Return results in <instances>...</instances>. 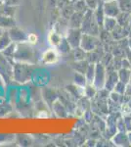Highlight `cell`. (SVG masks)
Here are the masks:
<instances>
[{
	"label": "cell",
	"mask_w": 131,
	"mask_h": 147,
	"mask_svg": "<svg viewBox=\"0 0 131 147\" xmlns=\"http://www.w3.org/2000/svg\"><path fill=\"white\" fill-rule=\"evenodd\" d=\"M36 57V51L34 47L28 41L17 43L16 51L13 57L14 62H22L35 65L37 62Z\"/></svg>",
	"instance_id": "cell-1"
},
{
	"label": "cell",
	"mask_w": 131,
	"mask_h": 147,
	"mask_svg": "<svg viewBox=\"0 0 131 147\" xmlns=\"http://www.w3.org/2000/svg\"><path fill=\"white\" fill-rule=\"evenodd\" d=\"M32 64L14 62L13 64V80L19 84H26L32 79Z\"/></svg>",
	"instance_id": "cell-2"
},
{
	"label": "cell",
	"mask_w": 131,
	"mask_h": 147,
	"mask_svg": "<svg viewBox=\"0 0 131 147\" xmlns=\"http://www.w3.org/2000/svg\"><path fill=\"white\" fill-rule=\"evenodd\" d=\"M101 28H102L100 27L99 24L97 23L96 19H95L94 12H93V10H91V9H89V10L84 14L80 30H82L83 34L99 36Z\"/></svg>",
	"instance_id": "cell-3"
},
{
	"label": "cell",
	"mask_w": 131,
	"mask_h": 147,
	"mask_svg": "<svg viewBox=\"0 0 131 147\" xmlns=\"http://www.w3.org/2000/svg\"><path fill=\"white\" fill-rule=\"evenodd\" d=\"M13 64L14 61L7 59L0 52V76L3 78L5 82H9L13 80Z\"/></svg>",
	"instance_id": "cell-4"
},
{
	"label": "cell",
	"mask_w": 131,
	"mask_h": 147,
	"mask_svg": "<svg viewBox=\"0 0 131 147\" xmlns=\"http://www.w3.org/2000/svg\"><path fill=\"white\" fill-rule=\"evenodd\" d=\"M102 44L101 40L99 36H95V35L83 34L81 37V41H80V47L86 52L93 51L99 47Z\"/></svg>",
	"instance_id": "cell-5"
},
{
	"label": "cell",
	"mask_w": 131,
	"mask_h": 147,
	"mask_svg": "<svg viewBox=\"0 0 131 147\" xmlns=\"http://www.w3.org/2000/svg\"><path fill=\"white\" fill-rule=\"evenodd\" d=\"M107 77V69L102 63H96V70H95V77L93 80V84L97 89H102L105 86Z\"/></svg>",
	"instance_id": "cell-6"
},
{
	"label": "cell",
	"mask_w": 131,
	"mask_h": 147,
	"mask_svg": "<svg viewBox=\"0 0 131 147\" xmlns=\"http://www.w3.org/2000/svg\"><path fill=\"white\" fill-rule=\"evenodd\" d=\"M82 30L80 28H68L65 37L70 43L71 48H77L80 46V41L82 37Z\"/></svg>",
	"instance_id": "cell-7"
},
{
	"label": "cell",
	"mask_w": 131,
	"mask_h": 147,
	"mask_svg": "<svg viewBox=\"0 0 131 147\" xmlns=\"http://www.w3.org/2000/svg\"><path fill=\"white\" fill-rule=\"evenodd\" d=\"M103 9L105 15L108 16V17L116 18L120 13L118 0H111V1L103 2Z\"/></svg>",
	"instance_id": "cell-8"
},
{
	"label": "cell",
	"mask_w": 131,
	"mask_h": 147,
	"mask_svg": "<svg viewBox=\"0 0 131 147\" xmlns=\"http://www.w3.org/2000/svg\"><path fill=\"white\" fill-rule=\"evenodd\" d=\"M60 53L56 49V47H52L46 50L41 56V62L45 65H54L59 61Z\"/></svg>",
	"instance_id": "cell-9"
},
{
	"label": "cell",
	"mask_w": 131,
	"mask_h": 147,
	"mask_svg": "<svg viewBox=\"0 0 131 147\" xmlns=\"http://www.w3.org/2000/svg\"><path fill=\"white\" fill-rule=\"evenodd\" d=\"M9 35H10V38L13 42L15 43H20V42L27 41L28 39V34L23 30L22 28H19L17 27L11 28L10 30H8Z\"/></svg>",
	"instance_id": "cell-10"
},
{
	"label": "cell",
	"mask_w": 131,
	"mask_h": 147,
	"mask_svg": "<svg viewBox=\"0 0 131 147\" xmlns=\"http://www.w3.org/2000/svg\"><path fill=\"white\" fill-rule=\"evenodd\" d=\"M120 82L118 75V71H107L106 82H105V88L109 91H113L116 84Z\"/></svg>",
	"instance_id": "cell-11"
},
{
	"label": "cell",
	"mask_w": 131,
	"mask_h": 147,
	"mask_svg": "<svg viewBox=\"0 0 131 147\" xmlns=\"http://www.w3.org/2000/svg\"><path fill=\"white\" fill-rule=\"evenodd\" d=\"M111 141L116 146H129V139H128L127 132L125 131H118L115 136H112Z\"/></svg>",
	"instance_id": "cell-12"
},
{
	"label": "cell",
	"mask_w": 131,
	"mask_h": 147,
	"mask_svg": "<svg viewBox=\"0 0 131 147\" xmlns=\"http://www.w3.org/2000/svg\"><path fill=\"white\" fill-rule=\"evenodd\" d=\"M105 49L103 44H101L99 47H97L95 50L87 52V57H86V60L89 63H98L101 61L102 57L105 54Z\"/></svg>",
	"instance_id": "cell-13"
},
{
	"label": "cell",
	"mask_w": 131,
	"mask_h": 147,
	"mask_svg": "<svg viewBox=\"0 0 131 147\" xmlns=\"http://www.w3.org/2000/svg\"><path fill=\"white\" fill-rule=\"evenodd\" d=\"M84 13L80 12H75L68 20V27L69 28H80L82 25Z\"/></svg>",
	"instance_id": "cell-14"
},
{
	"label": "cell",
	"mask_w": 131,
	"mask_h": 147,
	"mask_svg": "<svg viewBox=\"0 0 131 147\" xmlns=\"http://www.w3.org/2000/svg\"><path fill=\"white\" fill-rule=\"evenodd\" d=\"M111 34L116 41V40L123 39V38H127L128 37V28L121 27L120 25H116V28L111 32Z\"/></svg>",
	"instance_id": "cell-15"
},
{
	"label": "cell",
	"mask_w": 131,
	"mask_h": 147,
	"mask_svg": "<svg viewBox=\"0 0 131 147\" xmlns=\"http://www.w3.org/2000/svg\"><path fill=\"white\" fill-rule=\"evenodd\" d=\"M89 65V62L85 59V60H80V61H73L71 63V68L73 70V72H78L81 73L83 75H85L86 70Z\"/></svg>",
	"instance_id": "cell-16"
},
{
	"label": "cell",
	"mask_w": 131,
	"mask_h": 147,
	"mask_svg": "<svg viewBox=\"0 0 131 147\" xmlns=\"http://www.w3.org/2000/svg\"><path fill=\"white\" fill-rule=\"evenodd\" d=\"M62 37H63V35L59 34V32H57V30H55L54 28H52V30L49 32L47 39H48L49 44L52 47H57L59 45V43L61 42Z\"/></svg>",
	"instance_id": "cell-17"
},
{
	"label": "cell",
	"mask_w": 131,
	"mask_h": 147,
	"mask_svg": "<svg viewBox=\"0 0 131 147\" xmlns=\"http://www.w3.org/2000/svg\"><path fill=\"white\" fill-rule=\"evenodd\" d=\"M16 27V21L14 18L7 17L4 15H0V28L5 30H10L11 28Z\"/></svg>",
	"instance_id": "cell-18"
},
{
	"label": "cell",
	"mask_w": 131,
	"mask_h": 147,
	"mask_svg": "<svg viewBox=\"0 0 131 147\" xmlns=\"http://www.w3.org/2000/svg\"><path fill=\"white\" fill-rule=\"evenodd\" d=\"M60 10V14H61V18L64 19V20L68 21L69 19L73 13H75V7H73V1L69 2L67 5H65L62 9H59Z\"/></svg>",
	"instance_id": "cell-19"
},
{
	"label": "cell",
	"mask_w": 131,
	"mask_h": 147,
	"mask_svg": "<svg viewBox=\"0 0 131 147\" xmlns=\"http://www.w3.org/2000/svg\"><path fill=\"white\" fill-rule=\"evenodd\" d=\"M67 89H68V91H70L71 96L75 97L77 100L84 96V87L77 86V85H75V84H73L71 85L67 86Z\"/></svg>",
	"instance_id": "cell-20"
},
{
	"label": "cell",
	"mask_w": 131,
	"mask_h": 147,
	"mask_svg": "<svg viewBox=\"0 0 131 147\" xmlns=\"http://www.w3.org/2000/svg\"><path fill=\"white\" fill-rule=\"evenodd\" d=\"M94 12V16H95V19H96L97 23L99 24V26L101 28H103V23H104V20H105V15L104 13V9H103V1L100 2V4L97 6V8L95 10H93Z\"/></svg>",
	"instance_id": "cell-21"
},
{
	"label": "cell",
	"mask_w": 131,
	"mask_h": 147,
	"mask_svg": "<svg viewBox=\"0 0 131 147\" xmlns=\"http://www.w3.org/2000/svg\"><path fill=\"white\" fill-rule=\"evenodd\" d=\"M56 49L58 50V52L60 54H69L71 53V50H73V48H71V46L70 45V43L68 42V40L65 36L62 37V40L61 42L59 43V45L56 47Z\"/></svg>",
	"instance_id": "cell-22"
},
{
	"label": "cell",
	"mask_w": 131,
	"mask_h": 147,
	"mask_svg": "<svg viewBox=\"0 0 131 147\" xmlns=\"http://www.w3.org/2000/svg\"><path fill=\"white\" fill-rule=\"evenodd\" d=\"M130 14L131 13H127V12H121L120 11V13L116 17V22H118V25L121 26V27L128 28V26H129Z\"/></svg>",
	"instance_id": "cell-23"
},
{
	"label": "cell",
	"mask_w": 131,
	"mask_h": 147,
	"mask_svg": "<svg viewBox=\"0 0 131 147\" xmlns=\"http://www.w3.org/2000/svg\"><path fill=\"white\" fill-rule=\"evenodd\" d=\"M73 84L80 87H84L87 84V80L85 78V75H83L81 73L73 72Z\"/></svg>",
	"instance_id": "cell-24"
},
{
	"label": "cell",
	"mask_w": 131,
	"mask_h": 147,
	"mask_svg": "<svg viewBox=\"0 0 131 147\" xmlns=\"http://www.w3.org/2000/svg\"><path fill=\"white\" fill-rule=\"evenodd\" d=\"M97 92H98V89L93 84H87L84 86V96L89 98L90 100H93L96 97Z\"/></svg>",
	"instance_id": "cell-25"
},
{
	"label": "cell",
	"mask_w": 131,
	"mask_h": 147,
	"mask_svg": "<svg viewBox=\"0 0 131 147\" xmlns=\"http://www.w3.org/2000/svg\"><path fill=\"white\" fill-rule=\"evenodd\" d=\"M16 12H17V6H10V5L3 4V6L0 9V15L14 18L16 15Z\"/></svg>",
	"instance_id": "cell-26"
},
{
	"label": "cell",
	"mask_w": 131,
	"mask_h": 147,
	"mask_svg": "<svg viewBox=\"0 0 131 147\" xmlns=\"http://www.w3.org/2000/svg\"><path fill=\"white\" fill-rule=\"evenodd\" d=\"M71 55L73 57V61H80V60H85L87 57V52L84 51L81 47H77L73 48L71 50Z\"/></svg>",
	"instance_id": "cell-27"
},
{
	"label": "cell",
	"mask_w": 131,
	"mask_h": 147,
	"mask_svg": "<svg viewBox=\"0 0 131 147\" xmlns=\"http://www.w3.org/2000/svg\"><path fill=\"white\" fill-rule=\"evenodd\" d=\"M118 79L120 82H124L125 84H129V80H130V75H131V70L130 69H124V68H120L118 71Z\"/></svg>",
	"instance_id": "cell-28"
},
{
	"label": "cell",
	"mask_w": 131,
	"mask_h": 147,
	"mask_svg": "<svg viewBox=\"0 0 131 147\" xmlns=\"http://www.w3.org/2000/svg\"><path fill=\"white\" fill-rule=\"evenodd\" d=\"M12 42L13 41H12L10 38L8 30H4L3 34L0 35V52L2 50H4L8 45H10Z\"/></svg>",
	"instance_id": "cell-29"
},
{
	"label": "cell",
	"mask_w": 131,
	"mask_h": 147,
	"mask_svg": "<svg viewBox=\"0 0 131 147\" xmlns=\"http://www.w3.org/2000/svg\"><path fill=\"white\" fill-rule=\"evenodd\" d=\"M118 25V22H116V18H113V17H108L106 16L105 17V20H104V23H103V28L108 32H111L114 28H116V26Z\"/></svg>",
	"instance_id": "cell-30"
},
{
	"label": "cell",
	"mask_w": 131,
	"mask_h": 147,
	"mask_svg": "<svg viewBox=\"0 0 131 147\" xmlns=\"http://www.w3.org/2000/svg\"><path fill=\"white\" fill-rule=\"evenodd\" d=\"M16 47H17V43L12 42L10 45H8L4 50L1 51V54L5 56L7 59H9V60L14 61L13 57H14V54H15V51H16Z\"/></svg>",
	"instance_id": "cell-31"
},
{
	"label": "cell",
	"mask_w": 131,
	"mask_h": 147,
	"mask_svg": "<svg viewBox=\"0 0 131 147\" xmlns=\"http://www.w3.org/2000/svg\"><path fill=\"white\" fill-rule=\"evenodd\" d=\"M95 70H96V63H89L88 68L85 73V78L87 80V84H93L95 77Z\"/></svg>",
	"instance_id": "cell-32"
},
{
	"label": "cell",
	"mask_w": 131,
	"mask_h": 147,
	"mask_svg": "<svg viewBox=\"0 0 131 147\" xmlns=\"http://www.w3.org/2000/svg\"><path fill=\"white\" fill-rule=\"evenodd\" d=\"M53 110L59 117H66L67 116L66 107L59 101H55L53 103Z\"/></svg>",
	"instance_id": "cell-33"
},
{
	"label": "cell",
	"mask_w": 131,
	"mask_h": 147,
	"mask_svg": "<svg viewBox=\"0 0 131 147\" xmlns=\"http://www.w3.org/2000/svg\"><path fill=\"white\" fill-rule=\"evenodd\" d=\"M73 7H75V12H80V13L85 14L89 10L85 0H77V1H75V2H73Z\"/></svg>",
	"instance_id": "cell-34"
},
{
	"label": "cell",
	"mask_w": 131,
	"mask_h": 147,
	"mask_svg": "<svg viewBox=\"0 0 131 147\" xmlns=\"http://www.w3.org/2000/svg\"><path fill=\"white\" fill-rule=\"evenodd\" d=\"M121 12L131 13V0H118Z\"/></svg>",
	"instance_id": "cell-35"
},
{
	"label": "cell",
	"mask_w": 131,
	"mask_h": 147,
	"mask_svg": "<svg viewBox=\"0 0 131 147\" xmlns=\"http://www.w3.org/2000/svg\"><path fill=\"white\" fill-rule=\"evenodd\" d=\"M125 88H126V84H124V82H122L120 80V82L116 84V86H115V88H114L113 91H115V92H116V93L121 94V95H122V94H124Z\"/></svg>",
	"instance_id": "cell-36"
},
{
	"label": "cell",
	"mask_w": 131,
	"mask_h": 147,
	"mask_svg": "<svg viewBox=\"0 0 131 147\" xmlns=\"http://www.w3.org/2000/svg\"><path fill=\"white\" fill-rule=\"evenodd\" d=\"M85 2H86L88 8L91 10H95L100 4V2H102V0H85Z\"/></svg>",
	"instance_id": "cell-37"
},
{
	"label": "cell",
	"mask_w": 131,
	"mask_h": 147,
	"mask_svg": "<svg viewBox=\"0 0 131 147\" xmlns=\"http://www.w3.org/2000/svg\"><path fill=\"white\" fill-rule=\"evenodd\" d=\"M27 41L32 45H35V44L38 42V35L35 34H28V39Z\"/></svg>",
	"instance_id": "cell-38"
},
{
	"label": "cell",
	"mask_w": 131,
	"mask_h": 147,
	"mask_svg": "<svg viewBox=\"0 0 131 147\" xmlns=\"http://www.w3.org/2000/svg\"><path fill=\"white\" fill-rule=\"evenodd\" d=\"M71 1H73V0H57L56 3H55V6H56V8H58V9H62L64 6L67 5V4Z\"/></svg>",
	"instance_id": "cell-39"
},
{
	"label": "cell",
	"mask_w": 131,
	"mask_h": 147,
	"mask_svg": "<svg viewBox=\"0 0 131 147\" xmlns=\"http://www.w3.org/2000/svg\"><path fill=\"white\" fill-rule=\"evenodd\" d=\"M121 68H124V69H130L131 70V64L128 60L127 57H124L122 58V61H121Z\"/></svg>",
	"instance_id": "cell-40"
},
{
	"label": "cell",
	"mask_w": 131,
	"mask_h": 147,
	"mask_svg": "<svg viewBox=\"0 0 131 147\" xmlns=\"http://www.w3.org/2000/svg\"><path fill=\"white\" fill-rule=\"evenodd\" d=\"M22 0H4V4L6 5H10V6H17L18 7L19 4L21 3Z\"/></svg>",
	"instance_id": "cell-41"
},
{
	"label": "cell",
	"mask_w": 131,
	"mask_h": 147,
	"mask_svg": "<svg viewBox=\"0 0 131 147\" xmlns=\"http://www.w3.org/2000/svg\"><path fill=\"white\" fill-rule=\"evenodd\" d=\"M127 58H128V60H129V62L131 64V49L128 51V53H127Z\"/></svg>",
	"instance_id": "cell-42"
},
{
	"label": "cell",
	"mask_w": 131,
	"mask_h": 147,
	"mask_svg": "<svg viewBox=\"0 0 131 147\" xmlns=\"http://www.w3.org/2000/svg\"><path fill=\"white\" fill-rule=\"evenodd\" d=\"M127 136H128V139H129V143L131 145V130L130 131H127Z\"/></svg>",
	"instance_id": "cell-43"
},
{
	"label": "cell",
	"mask_w": 131,
	"mask_h": 147,
	"mask_svg": "<svg viewBox=\"0 0 131 147\" xmlns=\"http://www.w3.org/2000/svg\"><path fill=\"white\" fill-rule=\"evenodd\" d=\"M128 46L131 49V37H128Z\"/></svg>",
	"instance_id": "cell-44"
},
{
	"label": "cell",
	"mask_w": 131,
	"mask_h": 147,
	"mask_svg": "<svg viewBox=\"0 0 131 147\" xmlns=\"http://www.w3.org/2000/svg\"><path fill=\"white\" fill-rule=\"evenodd\" d=\"M3 4H4V2L2 1V0H0V9H1L2 6H3Z\"/></svg>",
	"instance_id": "cell-45"
},
{
	"label": "cell",
	"mask_w": 131,
	"mask_h": 147,
	"mask_svg": "<svg viewBox=\"0 0 131 147\" xmlns=\"http://www.w3.org/2000/svg\"><path fill=\"white\" fill-rule=\"evenodd\" d=\"M4 30H3V28H0V35H1L2 34H3V32H4Z\"/></svg>",
	"instance_id": "cell-46"
},
{
	"label": "cell",
	"mask_w": 131,
	"mask_h": 147,
	"mask_svg": "<svg viewBox=\"0 0 131 147\" xmlns=\"http://www.w3.org/2000/svg\"><path fill=\"white\" fill-rule=\"evenodd\" d=\"M128 28H131V14H130V19H129V26H128Z\"/></svg>",
	"instance_id": "cell-47"
},
{
	"label": "cell",
	"mask_w": 131,
	"mask_h": 147,
	"mask_svg": "<svg viewBox=\"0 0 131 147\" xmlns=\"http://www.w3.org/2000/svg\"><path fill=\"white\" fill-rule=\"evenodd\" d=\"M56 1H57V0H51L52 4H54V5H55V3H56Z\"/></svg>",
	"instance_id": "cell-48"
},
{
	"label": "cell",
	"mask_w": 131,
	"mask_h": 147,
	"mask_svg": "<svg viewBox=\"0 0 131 147\" xmlns=\"http://www.w3.org/2000/svg\"><path fill=\"white\" fill-rule=\"evenodd\" d=\"M103 2H106V1H111V0H102Z\"/></svg>",
	"instance_id": "cell-49"
},
{
	"label": "cell",
	"mask_w": 131,
	"mask_h": 147,
	"mask_svg": "<svg viewBox=\"0 0 131 147\" xmlns=\"http://www.w3.org/2000/svg\"><path fill=\"white\" fill-rule=\"evenodd\" d=\"M129 84H131V75H130V80H129Z\"/></svg>",
	"instance_id": "cell-50"
},
{
	"label": "cell",
	"mask_w": 131,
	"mask_h": 147,
	"mask_svg": "<svg viewBox=\"0 0 131 147\" xmlns=\"http://www.w3.org/2000/svg\"><path fill=\"white\" fill-rule=\"evenodd\" d=\"M75 1H77V0H73V2H75Z\"/></svg>",
	"instance_id": "cell-51"
},
{
	"label": "cell",
	"mask_w": 131,
	"mask_h": 147,
	"mask_svg": "<svg viewBox=\"0 0 131 147\" xmlns=\"http://www.w3.org/2000/svg\"><path fill=\"white\" fill-rule=\"evenodd\" d=\"M2 1H4V0H2Z\"/></svg>",
	"instance_id": "cell-52"
}]
</instances>
